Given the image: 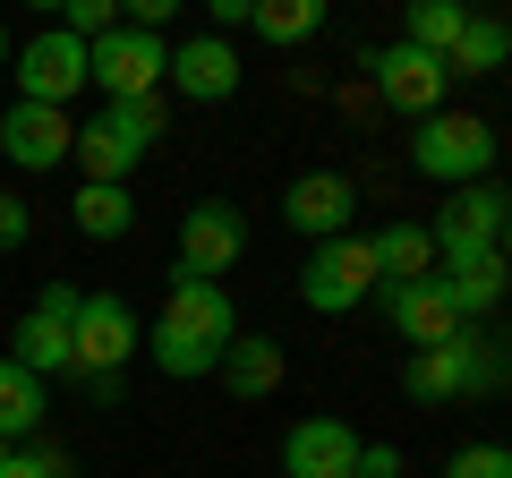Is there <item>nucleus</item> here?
I'll return each instance as SVG.
<instances>
[{"mask_svg":"<svg viewBox=\"0 0 512 478\" xmlns=\"http://www.w3.org/2000/svg\"><path fill=\"white\" fill-rule=\"evenodd\" d=\"M504 60H512L504 26H495V18H470V26H461V43L444 52V77H495Z\"/></svg>","mask_w":512,"mask_h":478,"instance_id":"24","label":"nucleus"},{"mask_svg":"<svg viewBox=\"0 0 512 478\" xmlns=\"http://www.w3.org/2000/svg\"><path fill=\"white\" fill-rule=\"evenodd\" d=\"M495 385H512V333H487V325H461L453 342L410 350V368H402L410 402H478Z\"/></svg>","mask_w":512,"mask_h":478,"instance_id":"2","label":"nucleus"},{"mask_svg":"<svg viewBox=\"0 0 512 478\" xmlns=\"http://www.w3.org/2000/svg\"><path fill=\"white\" fill-rule=\"evenodd\" d=\"M359 69L376 77V94L402 111V120H427V111H444V86H453V77H444V60L410 52V43H384V52H367Z\"/></svg>","mask_w":512,"mask_h":478,"instance_id":"10","label":"nucleus"},{"mask_svg":"<svg viewBox=\"0 0 512 478\" xmlns=\"http://www.w3.org/2000/svg\"><path fill=\"white\" fill-rule=\"evenodd\" d=\"M26 239H35V214H26L18 197H0V257H9V248H26Z\"/></svg>","mask_w":512,"mask_h":478,"instance_id":"29","label":"nucleus"},{"mask_svg":"<svg viewBox=\"0 0 512 478\" xmlns=\"http://www.w3.org/2000/svg\"><path fill=\"white\" fill-rule=\"evenodd\" d=\"M154 146H163V94H154V103H103L86 129H77L69 163L86 171V188H128V171L146 163Z\"/></svg>","mask_w":512,"mask_h":478,"instance_id":"3","label":"nucleus"},{"mask_svg":"<svg viewBox=\"0 0 512 478\" xmlns=\"http://www.w3.org/2000/svg\"><path fill=\"white\" fill-rule=\"evenodd\" d=\"M43 376H26L18 359H0V444H35V427H43Z\"/></svg>","mask_w":512,"mask_h":478,"instance_id":"21","label":"nucleus"},{"mask_svg":"<svg viewBox=\"0 0 512 478\" xmlns=\"http://www.w3.org/2000/svg\"><path fill=\"white\" fill-rule=\"evenodd\" d=\"M256 35L265 43H308L316 26H325V0H256Z\"/></svg>","mask_w":512,"mask_h":478,"instance_id":"25","label":"nucleus"},{"mask_svg":"<svg viewBox=\"0 0 512 478\" xmlns=\"http://www.w3.org/2000/svg\"><path fill=\"white\" fill-rule=\"evenodd\" d=\"M350 478H402V444H359V470Z\"/></svg>","mask_w":512,"mask_h":478,"instance_id":"30","label":"nucleus"},{"mask_svg":"<svg viewBox=\"0 0 512 478\" xmlns=\"http://www.w3.org/2000/svg\"><path fill=\"white\" fill-rule=\"evenodd\" d=\"M163 86L188 94V103H231L239 94V52L222 35H188V43H171V77Z\"/></svg>","mask_w":512,"mask_h":478,"instance_id":"15","label":"nucleus"},{"mask_svg":"<svg viewBox=\"0 0 512 478\" xmlns=\"http://www.w3.org/2000/svg\"><path fill=\"white\" fill-rule=\"evenodd\" d=\"M69 146H77L69 111H52V103H9L0 111V154H9L18 171H60Z\"/></svg>","mask_w":512,"mask_h":478,"instance_id":"12","label":"nucleus"},{"mask_svg":"<svg viewBox=\"0 0 512 478\" xmlns=\"http://www.w3.org/2000/svg\"><path fill=\"white\" fill-rule=\"evenodd\" d=\"M436 282H444V299H453L461 325H487V316L504 308V291H512V265L495 257V248H478V257H444Z\"/></svg>","mask_w":512,"mask_h":478,"instance_id":"16","label":"nucleus"},{"mask_svg":"<svg viewBox=\"0 0 512 478\" xmlns=\"http://www.w3.org/2000/svg\"><path fill=\"white\" fill-rule=\"evenodd\" d=\"M69 325H77V316L26 308V316H18V350H9V359H18L26 376H43V385H52V376H69Z\"/></svg>","mask_w":512,"mask_h":478,"instance_id":"19","label":"nucleus"},{"mask_svg":"<svg viewBox=\"0 0 512 478\" xmlns=\"http://www.w3.org/2000/svg\"><path fill=\"white\" fill-rule=\"evenodd\" d=\"M376 299H384V316H393V333H402L410 350H436V342L461 333V316H453V299H444L436 274L427 282H376Z\"/></svg>","mask_w":512,"mask_h":478,"instance_id":"14","label":"nucleus"},{"mask_svg":"<svg viewBox=\"0 0 512 478\" xmlns=\"http://www.w3.org/2000/svg\"><path fill=\"white\" fill-rule=\"evenodd\" d=\"M222 393H231V402H265V393L282 385V342H265V333H239L231 350H222Z\"/></svg>","mask_w":512,"mask_h":478,"instance_id":"18","label":"nucleus"},{"mask_svg":"<svg viewBox=\"0 0 512 478\" xmlns=\"http://www.w3.org/2000/svg\"><path fill=\"white\" fill-rule=\"evenodd\" d=\"M239 342V308L222 282H197V274H171L163 291V316H154V368L171 376V385H197V376L222 368V350Z\"/></svg>","mask_w":512,"mask_h":478,"instance_id":"1","label":"nucleus"},{"mask_svg":"<svg viewBox=\"0 0 512 478\" xmlns=\"http://www.w3.org/2000/svg\"><path fill=\"white\" fill-rule=\"evenodd\" d=\"M282 470H291V478H350V470H359V427L299 419L291 436H282Z\"/></svg>","mask_w":512,"mask_h":478,"instance_id":"17","label":"nucleus"},{"mask_svg":"<svg viewBox=\"0 0 512 478\" xmlns=\"http://www.w3.org/2000/svg\"><path fill=\"white\" fill-rule=\"evenodd\" d=\"M444 478H512V444H461Z\"/></svg>","mask_w":512,"mask_h":478,"instance_id":"28","label":"nucleus"},{"mask_svg":"<svg viewBox=\"0 0 512 478\" xmlns=\"http://www.w3.org/2000/svg\"><path fill=\"white\" fill-rule=\"evenodd\" d=\"M0 453H9V444H0Z\"/></svg>","mask_w":512,"mask_h":478,"instance_id":"36","label":"nucleus"},{"mask_svg":"<svg viewBox=\"0 0 512 478\" xmlns=\"http://www.w3.org/2000/svg\"><path fill=\"white\" fill-rule=\"evenodd\" d=\"M111 26H120V9H111V0H60V35H77V43H103Z\"/></svg>","mask_w":512,"mask_h":478,"instance_id":"27","label":"nucleus"},{"mask_svg":"<svg viewBox=\"0 0 512 478\" xmlns=\"http://www.w3.org/2000/svg\"><path fill=\"white\" fill-rule=\"evenodd\" d=\"M350 214H359V188L342 180V171H299L291 188H282V222H291L299 239H342L350 231Z\"/></svg>","mask_w":512,"mask_h":478,"instance_id":"13","label":"nucleus"},{"mask_svg":"<svg viewBox=\"0 0 512 478\" xmlns=\"http://www.w3.org/2000/svg\"><path fill=\"white\" fill-rule=\"evenodd\" d=\"M137 350H146L137 308H128L120 291H86V308H77V325H69V376L77 385H120V368Z\"/></svg>","mask_w":512,"mask_h":478,"instance_id":"4","label":"nucleus"},{"mask_svg":"<svg viewBox=\"0 0 512 478\" xmlns=\"http://www.w3.org/2000/svg\"><path fill=\"white\" fill-rule=\"evenodd\" d=\"M69 94H86V43L77 35H35V43H18V103H69Z\"/></svg>","mask_w":512,"mask_h":478,"instance_id":"11","label":"nucleus"},{"mask_svg":"<svg viewBox=\"0 0 512 478\" xmlns=\"http://www.w3.org/2000/svg\"><path fill=\"white\" fill-rule=\"evenodd\" d=\"M367 248H376V274L384 282H427V274H436V239H427L419 222H384Z\"/></svg>","mask_w":512,"mask_h":478,"instance_id":"20","label":"nucleus"},{"mask_svg":"<svg viewBox=\"0 0 512 478\" xmlns=\"http://www.w3.org/2000/svg\"><path fill=\"white\" fill-rule=\"evenodd\" d=\"M69 222H77V239H128L137 197H128V188H77V197H69Z\"/></svg>","mask_w":512,"mask_h":478,"instance_id":"23","label":"nucleus"},{"mask_svg":"<svg viewBox=\"0 0 512 478\" xmlns=\"http://www.w3.org/2000/svg\"><path fill=\"white\" fill-rule=\"evenodd\" d=\"M163 77H171V43H163V35L111 26L103 43H86V86H103L111 103H154Z\"/></svg>","mask_w":512,"mask_h":478,"instance_id":"6","label":"nucleus"},{"mask_svg":"<svg viewBox=\"0 0 512 478\" xmlns=\"http://www.w3.org/2000/svg\"><path fill=\"white\" fill-rule=\"evenodd\" d=\"M256 18V0H214V35H231V26Z\"/></svg>","mask_w":512,"mask_h":478,"instance_id":"32","label":"nucleus"},{"mask_svg":"<svg viewBox=\"0 0 512 478\" xmlns=\"http://www.w3.org/2000/svg\"><path fill=\"white\" fill-rule=\"evenodd\" d=\"M495 257H504V265H512V214H504V239H495Z\"/></svg>","mask_w":512,"mask_h":478,"instance_id":"33","label":"nucleus"},{"mask_svg":"<svg viewBox=\"0 0 512 478\" xmlns=\"http://www.w3.org/2000/svg\"><path fill=\"white\" fill-rule=\"evenodd\" d=\"M410 163H419L436 188H478L495 171V129L478 120V111H427L419 137H410Z\"/></svg>","mask_w":512,"mask_h":478,"instance_id":"5","label":"nucleus"},{"mask_svg":"<svg viewBox=\"0 0 512 478\" xmlns=\"http://www.w3.org/2000/svg\"><path fill=\"white\" fill-rule=\"evenodd\" d=\"M504 43H512V26H504Z\"/></svg>","mask_w":512,"mask_h":478,"instance_id":"35","label":"nucleus"},{"mask_svg":"<svg viewBox=\"0 0 512 478\" xmlns=\"http://www.w3.org/2000/svg\"><path fill=\"white\" fill-rule=\"evenodd\" d=\"M0 69H9V26H0Z\"/></svg>","mask_w":512,"mask_h":478,"instance_id":"34","label":"nucleus"},{"mask_svg":"<svg viewBox=\"0 0 512 478\" xmlns=\"http://www.w3.org/2000/svg\"><path fill=\"white\" fill-rule=\"evenodd\" d=\"M0 478H77V461L60 444H9L0 453Z\"/></svg>","mask_w":512,"mask_h":478,"instance_id":"26","label":"nucleus"},{"mask_svg":"<svg viewBox=\"0 0 512 478\" xmlns=\"http://www.w3.org/2000/svg\"><path fill=\"white\" fill-rule=\"evenodd\" d=\"M239 257H248V214H239V205H222V197L188 205V222H180V274L222 282Z\"/></svg>","mask_w":512,"mask_h":478,"instance_id":"8","label":"nucleus"},{"mask_svg":"<svg viewBox=\"0 0 512 478\" xmlns=\"http://www.w3.org/2000/svg\"><path fill=\"white\" fill-rule=\"evenodd\" d=\"M504 214H512V197L495 180H478V188H453V197L436 205V265L444 257H478V248H495V239H504Z\"/></svg>","mask_w":512,"mask_h":478,"instance_id":"9","label":"nucleus"},{"mask_svg":"<svg viewBox=\"0 0 512 478\" xmlns=\"http://www.w3.org/2000/svg\"><path fill=\"white\" fill-rule=\"evenodd\" d=\"M376 248H367L359 231H342V239H325L308 257V274H299V299H308L316 316H350L359 299H376Z\"/></svg>","mask_w":512,"mask_h":478,"instance_id":"7","label":"nucleus"},{"mask_svg":"<svg viewBox=\"0 0 512 478\" xmlns=\"http://www.w3.org/2000/svg\"><path fill=\"white\" fill-rule=\"evenodd\" d=\"M35 308H43V316H77V308H86V291H77V282H43Z\"/></svg>","mask_w":512,"mask_h":478,"instance_id":"31","label":"nucleus"},{"mask_svg":"<svg viewBox=\"0 0 512 478\" xmlns=\"http://www.w3.org/2000/svg\"><path fill=\"white\" fill-rule=\"evenodd\" d=\"M478 9H461V0H410V18H402V43L410 52H427V60H444L461 43V26H470Z\"/></svg>","mask_w":512,"mask_h":478,"instance_id":"22","label":"nucleus"}]
</instances>
